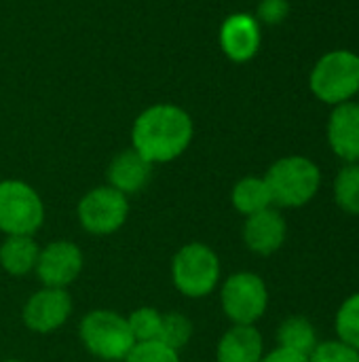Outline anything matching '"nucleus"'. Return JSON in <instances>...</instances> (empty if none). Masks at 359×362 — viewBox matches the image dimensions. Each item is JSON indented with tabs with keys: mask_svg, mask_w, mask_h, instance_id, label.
<instances>
[{
	"mask_svg": "<svg viewBox=\"0 0 359 362\" xmlns=\"http://www.w3.org/2000/svg\"><path fill=\"white\" fill-rule=\"evenodd\" d=\"M195 125L188 110L161 102L144 108L131 125V148L148 163H169L193 142Z\"/></svg>",
	"mask_w": 359,
	"mask_h": 362,
	"instance_id": "obj_1",
	"label": "nucleus"
},
{
	"mask_svg": "<svg viewBox=\"0 0 359 362\" xmlns=\"http://www.w3.org/2000/svg\"><path fill=\"white\" fill-rule=\"evenodd\" d=\"M273 206L303 208L322 187V172L315 161L303 155H290L277 159L264 176Z\"/></svg>",
	"mask_w": 359,
	"mask_h": 362,
	"instance_id": "obj_2",
	"label": "nucleus"
},
{
	"mask_svg": "<svg viewBox=\"0 0 359 362\" xmlns=\"http://www.w3.org/2000/svg\"><path fill=\"white\" fill-rule=\"evenodd\" d=\"M309 87L324 104L339 106L351 102L359 93V55L347 49L326 53L313 66Z\"/></svg>",
	"mask_w": 359,
	"mask_h": 362,
	"instance_id": "obj_3",
	"label": "nucleus"
},
{
	"mask_svg": "<svg viewBox=\"0 0 359 362\" xmlns=\"http://www.w3.org/2000/svg\"><path fill=\"white\" fill-rule=\"evenodd\" d=\"M220 259L201 242L184 244L171 261L174 286L188 299H201L216 291L220 282Z\"/></svg>",
	"mask_w": 359,
	"mask_h": 362,
	"instance_id": "obj_4",
	"label": "nucleus"
},
{
	"mask_svg": "<svg viewBox=\"0 0 359 362\" xmlns=\"http://www.w3.org/2000/svg\"><path fill=\"white\" fill-rule=\"evenodd\" d=\"M78 335L83 346L102 361L123 362L135 346L127 318L112 310L89 312L80 320Z\"/></svg>",
	"mask_w": 359,
	"mask_h": 362,
	"instance_id": "obj_5",
	"label": "nucleus"
},
{
	"mask_svg": "<svg viewBox=\"0 0 359 362\" xmlns=\"http://www.w3.org/2000/svg\"><path fill=\"white\" fill-rule=\"evenodd\" d=\"M44 221V204L23 180H0V231L6 235H34Z\"/></svg>",
	"mask_w": 359,
	"mask_h": 362,
	"instance_id": "obj_6",
	"label": "nucleus"
},
{
	"mask_svg": "<svg viewBox=\"0 0 359 362\" xmlns=\"http://www.w3.org/2000/svg\"><path fill=\"white\" fill-rule=\"evenodd\" d=\"M222 312L233 325H256L269 308V288L254 272H237L229 276L220 291Z\"/></svg>",
	"mask_w": 359,
	"mask_h": 362,
	"instance_id": "obj_7",
	"label": "nucleus"
},
{
	"mask_svg": "<svg viewBox=\"0 0 359 362\" xmlns=\"http://www.w3.org/2000/svg\"><path fill=\"white\" fill-rule=\"evenodd\" d=\"M76 214L87 233L110 235L125 225L129 216V199L110 185H102L83 195Z\"/></svg>",
	"mask_w": 359,
	"mask_h": 362,
	"instance_id": "obj_8",
	"label": "nucleus"
},
{
	"mask_svg": "<svg viewBox=\"0 0 359 362\" xmlns=\"http://www.w3.org/2000/svg\"><path fill=\"white\" fill-rule=\"evenodd\" d=\"M83 265H85L83 250L74 242L55 240L49 242L44 248H40L34 272L42 282V286L66 288L80 276Z\"/></svg>",
	"mask_w": 359,
	"mask_h": 362,
	"instance_id": "obj_9",
	"label": "nucleus"
},
{
	"mask_svg": "<svg viewBox=\"0 0 359 362\" xmlns=\"http://www.w3.org/2000/svg\"><path fill=\"white\" fill-rule=\"evenodd\" d=\"M72 314V297L66 288H51L42 286L38 293H34L21 312L23 325L32 333H53L61 329Z\"/></svg>",
	"mask_w": 359,
	"mask_h": 362,
	"instance_id": "obj_10",
	"label": "nucleus"
},
{
	"mask_svg": "<svg viewBox=\"0 0 359 362\" xmlns=\"http://www.w3.org/2000/svg\"><path fill=\"white\" fill-rule=\"evenodd\" d=\"M218 42L222 53L231 62L245 64L254 59L256 53L260 51V42H262L260 23L250 13H233L222 21Z\"/></svg>",
	"mask_w": 359,
	"mask_h": 362,
	"instance_id": "obj_11",
	"label": "nucleus"
},
{
	"mask_svg": "<svg viewBox=\"0 0 359 362\" xmlns=\"http://www.w3.org/2000/svg\"><path fill=\"white\" fill-rule=\"evenodd\" d=\"M328 144L345 163H359V104L334 106L328 119Z\"/></svg>",
	"mask_w": 359,
	"mask_h": 362,
	"instance_id": "obj_12",
	"label": "nucleus"
},
{
	"mask_svg": "<svg viewBox=\"0 0 359 362\" xmlns=\"http://www.w3.org/2000/svg\"><path fill=\"white\" fill-rule=\"evenodd\" d=\"M288 235V225L281 212L267 208L258 214H252L245 218L243 225V242L245 246L262 257H269L277 252Z\"/></svg>",
	"mask_w": 359,
	"mask_h": 362,
	"instance_id": "obj_13",
	"label": "nucleus"
},
{
	"mask_svg": "<svg viewBox=\"0 0 359 362\" xmlns=\"http://www.w3.org/2000/svg\"><path fill=\"white\" fill-rule=\"evenodd\" d=\"M152 168L154 165L148 163L133 148L121 151L118 155H114V159L108 165V185L112 189L121 191L123 195L140 193L150 180Z\"/></svg>",
	"mask_w": 359,
	"mask_h": 362,
	"instance_id": "obj_14",
	"label": "nucleus"
},
{
	"mask_svg": "<svg viewBox=\"0 0 359 362\" xmlns=\"http://www.w3.org/2000/svg\"><path fill=\"white\" fill-rule=\"evenodd\" d=\"M262 356L264 341L254 325H235L220 337L216 348V362H260Z\"/></svg>",
	"mask_w": 359,
	"mask_h": 362,
	"instance_id": "obj_15",
	"label": "nucleus"
},
{
	"mask_svg": "<svg viewBox=\"0 0 359 362\" xmlns=\"http://www.w3.org/2000/svg\"><path fill=\"white\" fill-rule=\"evenodd\" d=\"M38 252L40 248L32 235H6L0 246V267L15 278L28 276L36 269Z\"/></svg>",
	"mask_w": 359,
	"mask_h": 362,
	"instance_id": "obj_16",
	"label": "nucleus"
},
{
	"mask_svg": "<svg viewBox=\"0 0 359 362\" xmlns=\"http://www.w3.org/2000/svg\"><path fill=\"white\" fill-rule=\"evenodd\" d=\"M233 208L243 214L245 218L252 214H258L267 208H273V197L269 191V185L260 176H245L239 182H235L231 193Z\"/></svg>",
	"mask_w": 359,
	"mask_h": 362,
	"instance_id": "obj_17",
	"label": "nucleus"
},
{
	"mask_svg": "<svg viewBox=\"0 0 359 362\" xmlns=\"http://www.w3.org/2000/svg\"><path fill=\"white\" fill-rule=\"evenodd\" d=\"M277 341H279V348H286V350H292V352H298L305 356H309L315 350V346L320 344L313 322L307 320L305 316L286 318L277 329Z\"/></svg>",
	"mask_w": 359,
	"mask_h": 362,
	"instance_id": "obj_18",
	"label": "nucleus"
},
{
	"mask_svg": "<svg viewBox=\"0 0 359 362\" xmlns=\"http://www.w3.org/2000/svg\"><path fill=\"white\" fill-rule=\"evenodd\" d=\"M334 199L343 212L359 216V163H347L336 174Z\"/></svg>",
	"mask_w": 359,
	"mask_h": 362,
	"instance_id": "obj_19",
	"label": "nucleus"
},
{
	"mask_svg": "<svg viewBox=\"0 0 359 362\" xmlns=\"http://www.w3.org/2000/svg\"><path fill=\"white\" fill-rule=\"evenodd\" d=\"M127 322L135 344L159 341L163 329V314L157 308H138L127 316Z\"/></svg>",
	"mask_w": 359,
	"mask_h": 362,
	"instance_id": "obj_20",
	"label": "nucleus"
},
{
	"mask_svg": "<svg viewBox=\"0 0 359 362\" xmlns=\"http://www.w3.org/2000/svg\"><path fill=\"white\" fill-rule=\"evenodd\" d=\"M339 339L359 350V293L351 295L336 312L334 320Z\"/></svg>",
	"mask_w": 359,
	"mask_h": 362,
	"instance_id": "obj_21",
	"label": "nucleus"
},
{
	"mask_svg": "<svg viewBox=\"0 0 359 362\" xmlns=\"http://www.w3.org/2000/svg\"><path fill=\"white\" fill-rule=\"evenodd\" d=\"M190 337H193V322L184 314H180V312L163 314V329H161V337H159L161 344L180 352L190 341Z\"/></svg>",
	"mask_w": 359,
	"mask_h": 362,
	"instance_id": "obj_22",
	"label": "nucleus"
},
{
	"mask_svg": "<svg viewBox=\"0 0 359 362\" xmlns=\"http://www.w3.org/2000/svg\"><path fill=\"white\" fill-rule=\"evenodd\" d=\"M123 362H182L180 352L171 350L169 346L161 341H144L135 344L133 350L127 354Z\"/></svg>",
	"mask_w": 359,
	"mask_h": 362,
	"instance_id": "obj_23",
	"label": "nucleus"
},
{
	"mask_svg": "<svg viewBox=\"0 0 359 362\" xmlns=\"http://www.w3.org/2000/svg\"><path fill=\"white\" fill-rule=\"evenodd\" d=\"M309 362H359V350L343 344L341 339L322 341L307 356Z\"/></svg>",
	"mask_w": 359,
	"mask_h": 362,
	"instance_id": "obj_24",
	"label": "nucleus"
},
{
	"mask_svg": "<svg viewBox=\"0 0 359 362\" xmlns=\"http://www.w3.org/2000/svg\"><path fill=\"white\" fill-rule=\"evenodd\" d=\"M290 15V2L288 0H260L256 6V21L267 25H277L286 21Z\"/></svg>",
	"mask_w": 359,
	"mask_h": 362,
	"instance_id": "obj_25",
	"label": "nucleus"
},
{
	"mask_svg": "<svg viewBox=\"0 0 359 362\" xmlns=\"http://www.w3.org/2000/svg\"><path fill=\"white\" fill-rule=\"evenodd\" d=\"M260 362H309V358L305 354H298V352H292L286 348H277V350L264 354Z\"/></svg>",
	"mask_w": 359,
	"mask_h": 362,
	"instance_id": "obj_26",
	"label": "nucleus"
},
{
	"mask_svg": "<svg viewBox=\"0 0 359 362\" xmlns=\"http://www.w3.org/2000/svg\"><path fill=\"white\" fill-rule=\"evenodd\" d=\"M2 362H23V361H13V358H11V361H2Z\"/></svg>",
	"mask_w": 359,
	"mask_h": 362,
	"instance_id": "obj_27",
	"label": "nucleus"
},
{
	"mask_svg": "<svg viewBox=\"0 0 359 362\" xmlns=\"http://www.w3.org/2000/svg\"><path fill=\"white\" fill-rule=\"evenodd\" d=\"M358 95H359V93H358ZM358 104H359V102H358Z\"/></svg>",
	"mask_w": 359,
	"mask_h": 362,
	"instance_id": "obj_28",
	"label": "nucleus"
}]
</instances>
